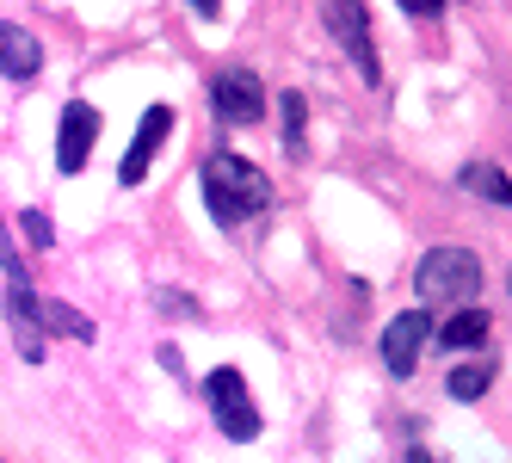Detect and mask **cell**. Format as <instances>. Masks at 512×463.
Segmentation results:
<instances>
[{"instance_id": "obj_6", "label": "cell", "mask_w": 512, "mask_h": 463, "mask_svg": "<svg viewBox=\"0 0 512 463\" xmlns=\"http://www.w3.org/2000/svg\"><path fill=\"white\" fill-rule=\"evenodd\" d=\"M426 340H432V315H426V309L395 315V322L383 328V365H389V377H414Z\"/></svg>"}, {"instance_id": "obj_10", "label": "cell", "mask_w": 512, "mask_h": 463, "mask_svg": "<svg viewBox=\"0 0 512 463\" xmlns=\"http://www.w3.org/2000/svg\"><path fill=\"white\" fill-rule=\"evenodd\" d=\"M457 186H463L469 198H482V204H506V210H512V180H506L494 161H469V167L457 173Z\"/></svg>"}, {"instance_id": "obj_14", "label": "cell", "mask_w": 512, "mask_h": 463, "mask_svg": "<svg viewBox=\"0 0 512 463\" xmlns=\"http://www.w3.org/2000/svg\"><path fill=\"white\" fill-rule=\"evenodd\" d=\"M303 93H284V149L290 155H303Z\"/></svg>"}, {"instance_id": "obj_13", "label": "cell", "mask_w": 512, "mask_h": 463, "mask_svg": "<svg viewBox=\"0 0 512 463\" xmlns=\"http://www.w3.org/2000/svg\"><path fill=\"white\" fill-rule=\"evenodd\" d=\"M38 322L50 334H68V340H93V322H87V315H75L68 303H38Z\"/></svg>"}, {"instance_id": "obj_12", "label": "cell", "mask_w": 512, "mask_h": 463, "mask_svg": "<svg viewBox=\"0 0 512 463\" xmlns=\"http://www.w3.org/2000/svg\"><path fill=\"white\" fill-rule=\"evenodd\" d=\"M438 340H445L451 352H469V346H482V340H488V315H482V309H457L451 322H445V334H438Z\"/></svg>"}, {"instance_id": "obj_17", "label": "cell", "mask_w": 512, "mask_h": 463, "mask_svg": "<svg viewBox=\"0 0 512 463\" xmlns=\"http://www.w3.org/2000/svg\"><path fill=\"white\" fill-rule=\"evenodd\" d=\"M192 13H204V19H216V13H223V0H192Z\"/></svg>"}, {"instance_id": "obj_15", "label": "cell", "mask_w": 512, "mask_h": 463, "mask_svg": "<svg viewBox=\"0 0 512 463\" xmlns=\"http://www.w3.org/2000/svg\"><path fill=\"white\" fill-rule=\"evenodd\" d=\"M25 235H31V241H38V247H50V223L38 217V210H31V217H25Z\"/></svg>"}, {"instance_id": "obj_11", "label": "cell", "mask_w": 512, "mask_h": 463, "mask_svg": "<svg viewBox=\"0 0 512 463\" xmlns=\"http://www.w3.org/2000/svg\"><path fill=\"white\" fill-rule=\"evenodd\" d=\"M488 383H494V359H475V365H457V371H451L445 396H457V402H482Z\"/></svg>"}, {"instance_id": "obj_4", "label": "cell", "mask_w": 512, "mask_h": 463, "mask_svg": "<svg viewBox=\"0 0 512 463\" xmlns=\"http://www.w3.org/2000/svg\"><path fill=\"white\" fill-rule=\"evenodd\" d=\"M204 402H210V414H216V426H223L229 439H253L260 433V408L247 402V383H241V371H210V383H204Z\"/></svg>"}, {"instance_id": "obj_16", "label": "cell", "mask_w": 512, "mask_h": 463, "mask_svg": "<svg viewBox=\"0 0 512 463\" xmlns=\"http://www.w3.org/2000/svg\"><path fill=\"white\" fill-rule=\"evenodd\" d=\"M438 7H445V0H401V13H414V19H432Z\"/></svg>"}, {"instance_id": "obj_5", "label": "cell", "mask_w": 512, "mask_h": 463, "mask_svg": "<svg viewBox=\"0 0 512 463\" xmlns=\"http://www.w3.org/2000/svg\"><path fill=\"white\" fill-rule=\"evenodd\" d=\"M210 105L223 124H260L266 112V93H260V75H247V68H223V75L210 81Z\"/></svg>"}, {"instance_id": "obj_2", "label": "cell", "mask_w": 512, "mask_h": 463, "mask_svg": "<svg viewBox=\"0 0 512 463\" xmlns=\"http://www.w3.org/2000/svg\"><path fill=\"white\" fill-rule=\"evenodd\" d=\"M482 291V266L469 247H432L420 260V297L426 303H469Z\"/></svg>"}, {"instance_id": "obj_7", "label": "cell", "mask_w": 512, "mask_h": 463, "mask_svg": "<svg viewBox=\"0 0 512 463\" xmlns=\"http://www.w3.org/2000/svg\"><path fill=\"white\" fill-rule=\"evenodd\" d=\"M93 136H99V112L81 99H68L62 105V130H56V167L62 173H81L87 155H93Z\"/></svg>"}, {"instance_id": "obj_1", "label": "cell", "mask_w": 512, "mask_h": 463, "mask_svg": "<svg viewBox=\"0 0 512 463\" xmlns=\"http://www.w3.org/2000/svg\"><path fill=\"white\" fill-rule=\"evenodd\" d=\"M204 204H210V217L216 223H247V217H260V210L272 204V180L253 161L241 155H210L204 161Z\"/></svg>"}, {"instance_id": "obj_9", "label": "cell", "mask_w": 512, "mask_h": 463, "mask_svg": "<svg viewBox=\"0 0 512 463\" xmlns=\"http://www.w3.org/2000/svg\"><path fill=\"white\" fill-rule=\"evenodd\" d=\"M0 68H7V81H31V75L44 68L38 38H31V31H19V25H0Z\"/></svg>"}, {"instance_id": "obj_3", "label": "cell", "mask_w": 512, "mask_h": 463, "mask_svg": "<svg viewBox=\"0 0 512 463\" xmlns=\"http://www.w3.org/2000/svg\"><path fill=\"white\" fill-rule=\"evenodd\" d=\"M321 19L327 31H334V44L346 50V62L358 68V81H377V44H371V19H364L358 0H321Z\"/></svg>"}, {"instance_id": "obj_8", "label": "cell", "mask_w": 512, "mask_h": 463, "mask_svg": "<svg viewBox=\"0 0 512 463\" xmlns=\"http://www.w3.org/2000/svg\"><path fill=\"white\" fill-rule=\"evenodd\" d=\"M167 130H173V112H167V105H149V112H142V124H136V136H130L124 173H118L124 186H142V180H149V167H155V155H161Z\"/></svg>"}]
</instances>
